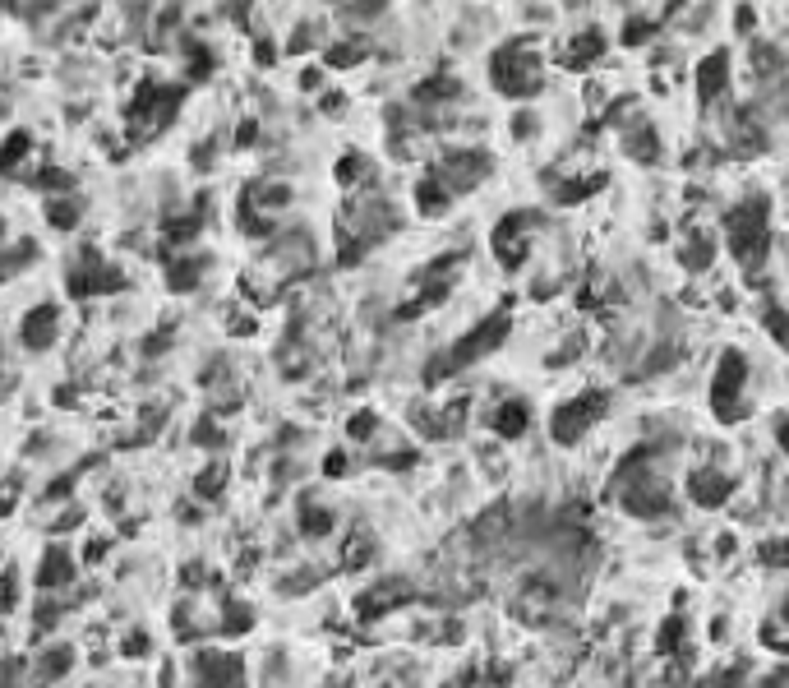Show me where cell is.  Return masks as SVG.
Instances as JSON below:
<instances>
[{
  "label": "cell",
  "mask_w": 789,
  "mask_h": 688,
  "mask_svg": "<svg viewBox=\"0 0 789 688\" xmlns=\"http://www.w3.org/2000/svg\"><path fill=\"white\" fill-rule=\"evenodd\" d=\"M725 245H730L734 264L743 273H762L766 254H771V199L766 194H748L725 213Z\"/></svg>",
  "instance_id": "1"
},
{
  "label": "cell",
  "mask_w": 789,
  "mask_h": 688,
  "mask_svg": "<svg viewBox=\"0 0 789 688\" xmlns=\"http://www.w3.org/2000/svg\"><path fill=\"white\" fill-rule=\"evenodd\" d=\"M697 688H748V665H725V670H711Z\"/></svg>",
  "instance_id": "29"
},
{
  "label": "cell",
  "mask_w": 789,
  "mask_h": 688,
  "mask_svg": "<svg viewBox=\"0 0 789 688\" xmlns=\"http://www.w3.org/2000/svg\"><path fill=\"white\" fill-rule=\"evenodd\" d=\"M679 259L688 273L711 268V259H716V236H711V231H688V241L679 245Z\"/></svg>",
  "instance_id": "18"
},
{
  "label": "cell",
  "mask_w": 789,
  "mask_h": 688,
  "mask_svg": "<svg viewBox=\"0 0 789 688\" xmlns=\"http://www.w3.org/2000/svg\"><path fill=\"white\" fill-rule=\"evenodd\" d=\"M683 495L693 499L697 508H720V504H730L734 495V476L720 467H693L688 481H683Z\"/></svg>",
  "instance_id": "10"
},
{
  "label": "cell",
  "mask_w": 789,
  "mask_h": 688,
  "mask_svg": "<svg viewBox=\"0 0 789 688\" xmlns=\"http://www.w3.org/2000/svg\"><path fill=\"white\" fill-rule=\"evenodd\" d=\"M167 278H171V287L176 291H194L199 287V278H204V259H176V264L167 268Z\"/></svg>",
  "instance_id": "26"
},
{
  "label": "cell",
  "mask_w": 789,
  "mask_h": 688,
  "mask_svg": "<svg viewBox=\"0 0 789 688\" xmlns=\"http://www.w3.org/2000/svg\"><path fill=\"white\" fill-rule=\"evenodd\" d=\"M762 328H766V333H771V338L780 342V347L789 351V310H785V305L766 301V305H762Z\"/></svg>",
  "instance_id": "27"
},
{
  "label": "cell",
  "mask_w": 789,
  "mask_h": 688,
  "mask_svg": "<svg viewBox=\"0 0 789 688\" xmlns=\"http://www.w3.org/2000/svg\"><path fill=\"white\" fill-rule=\"evenodd\" d=\"M651 33H656V19H628V24H623V42H628V47L651 42Z\"/></svg>",
  "instance_id": "30"
},
{
  "label": "cell",
  "mask_w": 789,
  "mask_h": 688,
  "mask_svg": "<svg viewBox=\"0 0 789 688\" xmlns=\"http://www.w3.org/2000/svg\"><path fill=\"white\" fill-rule=\"evenodd\" d=\"M623 153L633 157V162H651V167H656L665 148H660V134L651 130V125H646V121H633L628 130H623Z\"/></svg>",
  "instance_id": "15"
},
{
  "label": "cell",
  "mask_w": 789,
  "mask_h": 688,
  "mask_svg": "<svg viewBox=\"0 0 789 688\" xmlns=\"http://www.w3.org/2000/svg\"><path fill=\"white\" fill-rule=\"evenodd\" d=\"M0 688H24V661H0Z\"/></svg>",
  "instance_id": "33"
},
{
  "label": "cell",
  "mask_w": 789,
  "mask_h": 688,
  "mask_svg": "<svg viewBox=\"0 0 789 688\" xmlns=\"http://www.w3.org/2000/svg\"><path fill=\"white\" fill-rule=\"evenodd\" d=\"M776 444L789 453V416H785V421H776Z\"/></svg>",
  "instance_id": "39"
},
{
  "label": "cell",
  "mask_w": 789,
  "mask_h": 688,
  "mask_svg": "<svg viewBox=\"0 0 789 688\" xmlns=\"http://www.w3.org/2000/svg\"><path fill=\"white\" fill-rule=\"evenodd\" d=\"M605 411H610V393L605 388H586V393H577V398L559 402L550 416V439L559 448H573L582 444L591 430H596L600 421H605Z\"/></svg>",
  "instance_id": "5"
},
{
  "label": "cell",
  "mask_w": 789,
  "mask_h": 688,
  "mask_svg": "<svg viewBox=\"0 0 789 688\" xmlns=\"http://www.w3.org/2000/svg\"><path fill=\"white\" fill-rule=\"evenodd\" d=\"M490 84L503 97H536L545 88V65L531 37H513L490 56Z\"/></svg>",
  "instance_id": "3"
},
{
  "label": "cell",
  "mask_w": 789,
  "mask_h": 688,
  "mask_svg": "<svg viewBox=\"0 0 789 688\" xmlns=\"http://www.w3.org/2000/svg\"><path fill=\"white\" fill-rule=\"evenodd\" d=\"M448 204H453V194L443 190L434 176H425V181L416 185V208L425 213V218H439V213H448Z\"/></svg>",
  "instance_id": "20"
},
{
  "label": "cell",
  "mask_w": 789,
  "mask_h": 688,
  "mask_svg": "<svg viewBox=\"0 0 789 688\" xmlns=\"http://www.w3.org/2000/svg\"><path fill=\"white\" fill-rule=\"evenodd\" d=\"M734 24H739V33H743V37L753 33V24H757V14H753V5H739V14H734Z\"/></svg>",
  "instance_id": "38"
},
{
  "label": "cell",
  "mask_w": 789,
  "mask_h": 688,
  "mask_svg": "<svg viewBox=\"0 0 789 688\" xmlns=\"http://www.w3.org/2000/svg\"><path fill=\"white\" fill-rule=\"evenodd\" d=\"M28 153H33V139H28L24 130H14L10 139L0 144V171H5V176H14V171H19V162H24Z\"/></svg>",
  "instance_id": "25"
},
{
  "label": "cell",
  "mask_w": 789,
  "mask_h": 688,
  "mask_svg": "<svg viewBox=\"0 0 789 688\" xmlns=\"http://www.w3.org/2000/svg\"><path fill=\"white\" fill-rule=\"evenodd\" d=\"M490 171H494V157L485 153V148H448V153H443L439 162L430 167V176L457 199V194L476 190V185L485 181Z\"/></svg>",
  "instance_id": "6"
},
{
  "label": "cell",
  "mask_w": 789,
  "mask_h": 688,
  "mask_svg": "<svg viewBox=\"0 0 789 688\" xmlns=\"http://www.w3.org/2000/svg\"><path fill=\"white\" fill-rule=\"evenodd\" d=\"M60 333V310L56 305H37L24 314V347L28 351H47Z\"/></svg>",
  "instance_id": "13"
},
{
  "label": "cell",
  "mask_w": 789,
  "mask_h": 688,
  "mask_svg": "<svg viewBox=\"0 0 789 688\" xmlns=\"http://www.w3.org/2000/svg\"><path fill=\"white\" fill-rule=\"evenodd\" d=\"M748 356L739 347H725L716 361V375H711V411H716L720 425H739L748 416Z\"/></svg>",
  "instance_id": "4"
},
{
  "label": "cell",
  "mask_w": 789,
  "mask_h": 688,
  "mask_svg": "<svg viewBox=\"0 0 789 688\" xmlns=\"http://www.w3.org/2000/svg\"><path fill=\"white\" fill-rule=\"evenodd\" d=\"M356 61H365V47H328V65H337V70H347V65H356Z\"/></svg>",
  "instance_id": "32"
},
{
  "label": "cell",
  "mask_w": 789,
  "mask_h": 688,
  "mask_svg": "<svg viewBox=\"0 0 789 688\" xmlns=\"http://www.w3.org/2000/svg\"><path fill=\"white\" fill-rule=\"evenodd\" d=\"M536 130H540L536 111H517V116H513V134H517V139H531Z\"/></svg>",
  "instance_id": "36"
},
{
  "label": "cell",
  "mask_w": 789,
  "mask_h": 688,
  "mask_svg": "<svg viewBox=\"0 0 789 688\" xmlns=\"http://www.w3.org/2000/svg\"><path fill=\"white\" fill-rule=\"evenodd\" d=\"M222 481H227V471H222V467H208L204 476H199V495H204V499H213L217 490H222Z\"/></svg>",
  "instance_id": "34"
},
{
  "label": "cell",
  "mask_w": 789,
  "mask_h": 688,
  "mask_svg": "<svg viewBox=\"0 0 789 688\" xmlns=\"http://www.w3.org/2000/svg\"><path fill=\"white\" fill-rule=\"evenodd\" d=\"M462 97V84H457L453 74H430L425 84H416V93H411V102L416 107H425V111H434V107H443V102H457Z\"/></svg>",
  "instance_id": "16"
},
{
  "label": "cell",
  "mask_w": 789,
  "mask_h": 688,
  "mask_svg": "<svg viewBox=\"0 0 789 688\" xmlns=\"http://www.w3.org/2000/svg\"><path fill=\"white\" fill-rule=\"evenodd\" d=\"M600 185H605V176H582V181H550V194H554V204H582L586 194H596Z\"/></svg>",
  "instance_id": "23"
},
{
  "label": "cell",
  "mask_w": 789,
  "mask_h": 688,
  "mask_svg": "<svg viewBox=\"0 0 789 688\" xmlns=\"http://www.w3.org/2000/svg\"><path fill=\"white\" fill-rule=\"evenodd\" d=\"M780 74H785V56H780L776 47H766V42H757V47H753V79L771 84V79H780Z\"/></svg>",
  "instance_id": "24"
},
{
  "label": "cell",
  "mask_w": 789,
  "mask_h": 688,
  "mask_svg": "<svg viewBox=\"0 0 789 688\" xmlns=\"http://www.w3.org/2000/svg\"><path fill=\"white\" fill-rule=\"evenodd\" d=\"M730 93V51H711L702 65H697V102L711 107Z\"/></svg>",
  "instance_id": "11"
},
{
  "label": "cell",
  "mask_w": 789,
  "mask_h": 688,
  "mask_svg": "<svg viewBox=\"0 0 789 688\" xmlns=\"http://www.w3.org/2000/svg\"><path fill=\"white\" fill-rule=\"evenodd\" d=\"M411 601H416V592H411L407 578H383L356 596V615L365 619V624H379L383 615H393V610H402V605H411Z\"/></svg>",
  "instance_id": "9"
},
{
  "label": "cell",
  "mask_w": 789,
  "mask_h": 688,
  "mask_svg": "<svg viewBox=\"0 0 789 688\" xmlns=\"http://www.w3.org/2000/svg\"><path fill=\"white\" fill-rule=\"evenodd\" d=\"M65 670H74V647H47V652L33 661L37 679H60Z\"/></svg>",
  "instance_id": "22"
},
{
  "label": "cell",
  "mask_w": 789,
  "mask_h": 688,
  "mask_svg": "<svg viewBox=\"0 0 789 688\" xmlns=\"http://www.w3.org/2000/svg\"><path fill=\"white\" fill-rule=\"evenodd\" d=\"M753 688H789V665H780V670H771V675H762Z\"/></svg>",
  "instance_id": "37"
},
{
  "label": "cell",
  "mask_w": 789,
  "mask_h": 688,
  "mask_svg": "<svg viewBox=\"0 0 789 688\" xmlns=\"http://www.w3.org/2000/svg\"><path fill=\"white\" fill-rule=\"evenodd\" d=\"M116 287H125V278H120L116 268H111L93 245L79 250V259H74V268H70V296H107V291H116Z\"/></svg>",
  "instance_id": "8"
},
{
  "label": "cell",
  "mask_w": 789,
  "mask_h": 688,
  "mask_svg": "<svg viewBox=\"0 0 789 688\" xmlns=\"http://www.w3.org/2000/svg\"><path fill=\"white\" fill-rule=\"evenodd\" d=\"M536 231H540V213H531V208H517V213L499 218V227H494V236H490L494 259H499L503 268H522Z\"/></svg>",
  "instance_id": "7"
},
{
  "label": "cell",
  "mask_w": 789,
  "mask_h": 688,
  "mask_svg": "<svg viewBox=\"0 0 789 688\" xmlns=\"http://www.w3.org/2000/svg\"><path fill=\"white\" fill-rule=\"evenodd\" d=\"M374 430H379V416H374V411H356V416H351V425H347L351 439H370Z\"/></svg>",
  "instance_id": "31"
},
{
  "label": "cell",
  "mask_w": 789,
  "mask_h": 688,
  "mask_svg": "<svg viewBox=\"0 0 789 688\" xmlns=\"http://www.w3.org/2000/svg\"><path fill=\"white\" fill-rule=\"evenodd\" d=\"M333 527H337L333 508H319L310 495L300 499V532H305V536H328Z\"/></svg>",
  "instance_id": "21"
},
{
  "label": "cell",
  "mask_w": 789,
  "mask_h": 688,
  "mask_svg": "<svg viewBox=\"0 0 789 688\" xmlns=\"http://www.w3.org/2000/svg\"><path fill=\"white\" fill-rule=\"evenodd\" d=\"M337 185H342V190H370V185H374L370 157H360V153L342 157V162H337Z\"/></svg>",
  "instance_id": "19"
},
{
  "label": "cell",
  "mask_w": 789,
  "mask_h": 688,
  "mask_svg": "<svg viewBox=\"0 0 789 688\" xmlns=\"http://www.w3.org/2000/svg\"><path fill=\"white\" fill-rule=\"evenodd\" d=\"M605 47H610V42H605V33L586 28V33H577L573 42H568V51H563V65H568V70H586L591 61H600V56H605Z\"/></svg>",
  "instance_id": "17"
},
{
  "label": "cell",
  "mask_w": 789,
  "mask_h": 688,
  "mask_svg": "<svg viewBox=\"0 0 789 688\" xmlns=\"http://www.w3.org/2000/svg\"><path fill=\"white\" fill-rule=\"evenodd\" d=\"M490 430L499 439H522L526 430H531V407H526L522 398L499 402V407H494V416H490Z\"/></svg>",
  "instance_id": "14"
},
{
  "label": "cell",
  "mask_w": 789,
  "mask_h": 688,
  "mask_svg": "<svg viewBox=\"0 0 789 688\" xmlns=\"http://www.w3.org/2000/svg\"><path fill=\"white\" fill-rule=\"evenodd\" d=\"M508 328H513V319H508V310H494L485 314L471 333H462V338L453 342L448 351H439L430 361V370H425V384H439V379H453L457 370H467V365L485 361L490 351L503 347V338H508Z\"/></svg>",
  "instance_id": "2"
},
{
  "label": "cell",
  "mask_w": 789,
  "mask_h": 688,
  "mask_svg": "<svg viewBox=\"0 0 789 688\" xmlns=\"http://www.w3.org/2000/svg\"><path fill=\"white\" fill-rule=\"evenodd\" d=\"M19 587H14V568H5V578H0V615H10L14 610V601H19Z\"/></svg>",
  "instance_id": "35"
},
{
  "label": "cell",
  "mask_w": 789,
  "mask_h": 688,
  "mask_svg": "<svg viewBox=\"0 0 789 688\" xmlns=\"http://www.w3.org/2000/svg\"><path fill=\"white\" fill-rule=\"evenodd\" d=\"M70 582H74V555L65 545H51L47 555H42V564H37V587L51 596L60 587H70Z\"/></svg>",
  "instance_id": "12"
},
{
  "label": "cell",
  "mask_w": 789,
  "mask_h": 688,
  "mask_svg": "<svg viewBox=\"0 0 789 688\" xmlns=\"http://www.w3.org/2000/svg\"><path fill=\"white\" fill-rule=\"evenodd\" d=\"M79 199L74 194H65V199H51L47 204V218H51V227H60V231H70V227H79Z\"/></svg>",
  "instance_id": "28"
}]
</instances>
